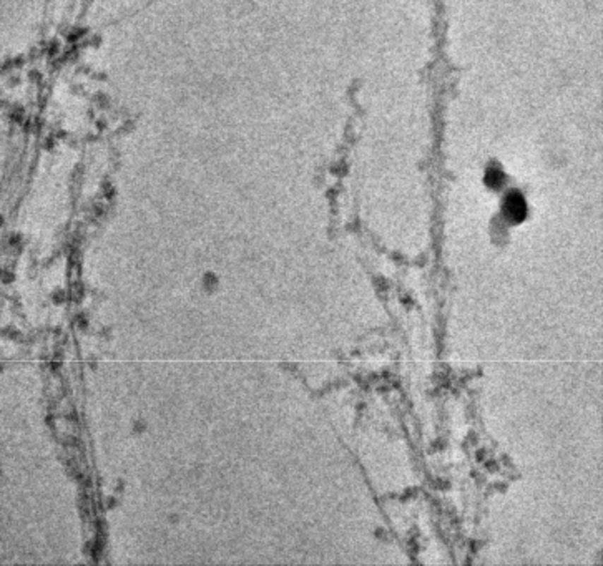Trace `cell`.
<instances>
[{
	"label": "cell",
	"instance_id": "cell-1",
	"mask_svg": "<svg viewBox=\"0 0 603 566\" xmlns=\"http://www.w3.org/2000/svg\"><path fill=\"white\" fill-rule=\"evenodd\" d=\"M527 213H529V207H527L525 198L519 191L508 193L503 200V216L512 224H517L527 218Z\"/></svg>",
	"mask_w": 603,
	"mask_h": 566
},
{
	"label": "cell",
	"instance_id": "cell-2",
	"mask_svg": "<svg viewBox=\"0 0 603 566\" xmlns=\"http://www.w3.org/2000/svg\"><path fill=\"white\" fill-rule=\"evenodd\" d=\"M503 181H506V176H503V173L497 168L489 169L487 174H485V183H487V186L492 188V190H498V188H502Z\"/></svg>",
	"mask_w": 603,
	"mask_h": 566
}]
</instances>
